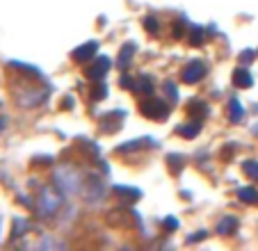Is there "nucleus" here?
<instances>
[{
    "mask_svg": "<svg viewBox=\"0 0 258 251\" xmlns=\"http://www.w3.org/2000/svg\"><path fill=\"white\" fill-rule=\"evenodd\" d=\"M204 73H206L204 64H201V62H192L190 67L183 71V80H185V82H197V80H201V78H204Z\"/></svg>",
    "mask_w": 258,
    "mask_h": 251,
    "instance_id": "nucleus-1",
    "label": "nucleus"
},
{
    "mask_svg": "<svg viewBox=\"0 0 258 251\" xmlns=\"http://www.w3.org/2000/svg\"><path fill=\"white\" fill-rule=\"evenodd\" d=\"M233 82L238 85V87H251V76H249V71L247 69H235V73H233Z\"/></svg>",
    "mask_w": 258,
    "mask_h": 251,
    "instance_id": "nucleus-2",
    "label": "nucleus"
},
{
    "mask_svg": "<svg viewBox=\"0 0 258 251\" xmlns=\"http://www.w3.org/2000/svg\"><path fill=\"white\" fill-rule=\"evenodd\" d=\"M107 67H110V62H107V59H103V57H101V59H98V62L94 64V67H92V69H89V71H87V76L92 78V80H98V78H101L103 73L107 71Z\"/></svg>",
    "mask_w": 258,
    "mask_h": 251,
    "instance_id": "nucleus-3",
    "label": "nucleus"
},
{
    "mask_svg": "<svg viewBox=\"0 0 258 251\" xmlns=\"http://www.w3.org/2000/svg\"><path fill=\"white\" fill-rule=\"evenodd\" d=\"M240 199H242V201H249V203H256L258 192L253 187H244V190H240Z\"/></svg>",
    "mask_w": 258,
    "mask_h": 251,
    "instance_id": "nucleus-4",
    "label": "nucleus"
},
{
    "mask_svg": "<svg viewBox=\"0 0 258 251\" xmlns=\"http://www.w3.org/2000/svg\"><path fill=\"white\" fill-rule=\"evenodd\" d=\"M235 224H238V222H235V219H233V217H226V219H224V222H219V228H217V231H219V233H222V235H224V233L233 231V228H235Z\"/></svg>",
    "mask_w": 258,
    "mask_h": 251,
    "instance_id": "nucleus-5",
    "label": "nucleus"
},
{
    "mask_svg": "<svg viewBox=\"0 0 258 251\" xmlns=\"http://www.w3.org/2000/svg\"><path fill=\"white\" fill-rule=\"evenodd\" d=\"M242 114H244L242 105H240L238 101H231V119H233V121H240V119H242Z\"/></svg>",
    "mask_w": 258,
    "mask_h": 251,
    "instance_id": "nucleus-6",
    "label": "nucleus"
},
{
    "mask_svg": "<svg viewBox=\"0 0 258 251\" xmlns=\"http://www.w3.org/2000/svg\"><path fill=\"white\" fill-rule=\"evenodd\" d=\"M94 48H96V44L83 46V48H80V53H76V55H73V57H76V59H83L85 55H87V57H92V55H94Z\"/></svg>",
    "mask_w": 258,
    "mask_h": 251,
    "instance_id": "nucleus-7",
    "label": "nucleus"
},
{
    "mask_svg": "<svg viewBox=\"0 0 258 251\" xmlns=\"http://www.w3.org/2000/svg\"><path fill=\"white\" fill-rule=\"evenodd\" d=\"M242 169L247 171V174L251 176V178H258V162H253V160H251V162H244Z\"/></svg>",
    "mask_w": 258,
    "mask_h": 251,
    "instance_id": "nucleus-8",
    "label": "nucleus"
}]
</instances>
